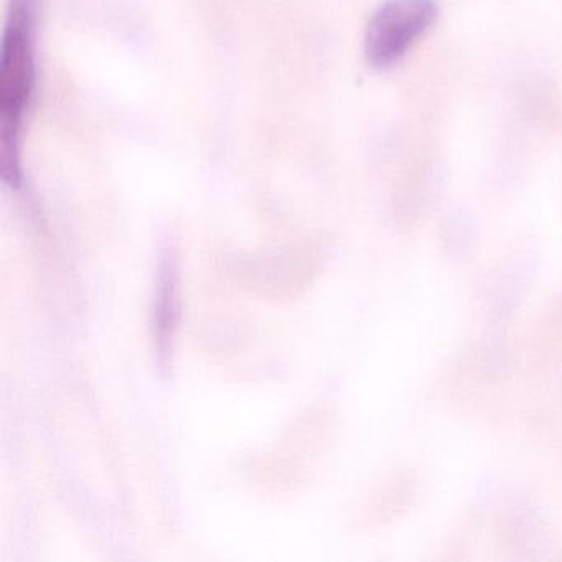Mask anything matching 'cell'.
Instances as JSON below:
<instances>
[{
  "label": "cell",
  "mask_w": 562,
  "mask_h": 562,
  "mask_svg": "<svg viewBox=\"0 0 562 562\" xmlns=\"http://www.w3.org/2000/svg\"><path fill=\"white\" fill-rule=\"evenodd\" d=\"M37 0H11L0 47V164L12 189L22 183L21 131L35 87Z\"/></svg>",
  "instance_id": "6da1fadb"
},
{
  "label": "cell",
  "mask_w": 562,
  "mask_h": 562,
  "mask_svg": "<svg viewBox=\"0 0 562 562\" xmlns=\"http://www.w3.org/2000/svg\"><path fill=\"white\" fill-rule=\"evenodd\" d=\"M437 18L434 0H387L364 32L363 50L374 68L396 65L429 31Z\"/></svg>",
  "instance_id": "7a4b0ae2"
},
{
  "label": "cell",
  "mask_w": 562,
  "mask_h": 562,
  "mask_svg": "<svg viewBox=\"0 0 562 562\" xmlns=\"http://www.w3.org/2000/svg\"><path fill=\"white\" fill-rule=\"evenodd\" d=\"M179 258L173 249L160 252L154 301V341L157 363L167 371L172 363L173 340L179 327Z\"/></svg>",
  "instance_id": "3957f363"
}]
</instances>
